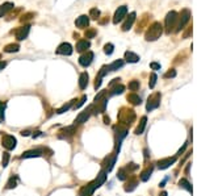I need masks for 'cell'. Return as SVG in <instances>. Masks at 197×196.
I'll return each mask as SVG.
<instances>
[{"label":"cell","mask_w":197,"mask_h":196,"mask_svg":"<svg viewBox=\"0 0 197 196\" xmlns=\"http://www.w3.org/2000/svg\"><path fill=\"white\" fill-rule=\"evenodd\" d=\"M162 33H163V25L160 23H152L148 29L146 30V33H144V38H146V41H156L158 38L162 36Z\"/></svg>","instance_id":"6da1fadb"},{"label":"cell","mask_w":197,"mask_h":196,"mask_svg":"<svg viewBox=\"0 0 197 196\" xmlns=\"http://www.w3.org/2000/svg\"><path fill=\"white\" fill-rule=\"evenodd\" d=\"M8 162H9V153H3V158H2V166L3 167H7L8 166Z\"/></svg>","instance_id":"e575fe53"},{"label":"cell","mask_w":197,"mask_h":196,"mask_svg":"<svg viewBox=\"0 0 197 196\" xmlns=\"http://www.w3.org/2000/svg\"><path fill=\"white\" fill-rule=\"evenodd\" d=\"M150 67L152 68V70H159V68H160V65L156 63V62H152V63H150Z\"/></svg>","instance_id":"f6af8a7d"},{"label":"cell","mask_w":197,"mask_h":196,"mask_svg":"<svg viewBox=\"0 0 197 196\" xmlns=\"http://www.w3.org/2000/svg\"><path fill=\"white\" fill-rule=\"evenodd\" d=\"M104 121H105V124H109L111 120H109V117H104Z\"/></svg>","instance_id":"681fc988"},{"label":"cell","mask_w":197,"mask_h":196,"mask_svg":"<svg viewBox=\"0 0 197 196\" xmlns=\"http://www.w3.org/2000/svg\"><path fill=\"white\" fill-rule=\"evenodd\" d=\"M89 47H91V43L87 40H79L76 43V51H79V53L87 51V49H89Z\"/></svg>","instance_id":"2e32d148"},{"label":"cell","mask_w":197,"mask_h":196,"mask_svg":"<svg viewBox=\"0 0 197 196\" xmlns=\"http://www.w3.org/2000/svg\"><path fill=\"white\" fill-rule=\"evenodd\" d=\"M95 36H96V30L95 29H89V30H87V32H86V37L87 38H92Z\"/></svg>","instance_id":"60d3db41"},{"label":"cell","mask_w":197,"mask_h":196,"mask_svg":"<svg viewBox=\"0 0 197 196\" xmlns=\"http://www.w3.org/2000/svg\"><path fill=\"white\" fill-rule=\"evenodd\" d=\"M17 180H19V178H17V175H13L9 178V180H8L7 183V188L11 190V188H15V187L17 186Z\"/></svg>","instance_id":"f1b7e54d"},{"label":"cell","mask_w":197,"mask_h":196,"mask_svg":"<svg viewBox=\"0 0 197 196\" xmlns=\"http://www.w3.org/2000/svg\"><path fill=\"white\" fill-rule=\"evenodd\" d=\"M92 61H93V53H92V51H86V53L82 54L80 58H79V65L83 67H88L92 63Z\"/></svg>","instance_id":"8992f818"},{"label":"cell","mask_w":197,"mask_h":196,"mask_svg":"<svg viewBox=\"0 0 197 196\" xmlns=\"http://www.w3.org/2000/svg\"><path fill=\"white\" fill-rule=\"evenodd\" d=\"M116 128H118V132H116V143H117V150H120V145L122 140L128 136V128H122L121 124L116 126Z\"/></svg>","instance_id":"52a82bcc"},{"label":"cell","mask_w":197,"mask_h":196,"mask_svg":"<svg viewBox=\"0 0 197 196\" xmlns=\"http://www.w3.org/2000/svg\"><path fill=\"white\" fill-rule=\"evenodd\" d=\"M125 87L122 84H117L116 87H111V95H120L124 92Z\"/></svg>","instance_id":"83f0119b"},{"label":"cell","mask_w":197,"mask_h":196,"mask_svg":"<svg viewBox=\"0 0 197 196\" xmlns=\"http://www.w3.org/2000/svg\"><path fill=\"white\" fill-rule=\"evenodd\" d=\"M108 71H109L108 66H103L101 68H100V71H99V75H97V76L103 78V76H105V75H107V74H108Z\"/></svg>","instance_id":"f35d334b"},{"label":"cell","mask_w":197,"mask_h":196,"mask_svg":"<svg viewBox=\"0 0 197 196\" xmlns=\"http://www.w3.org/2000/svg\"><path fill=\"white\" fill-rule=\"evenodd\" d=\"M91 113H92V111H91V105L87 108V109H84L82 113H79V116L76 117V120H75V123H78V124H83V123H87V120L89 119V116H91Z\"/></svg>","instance_id":"7c38bea8"},{"label":"cell","mask_w":197,"mask_h":196,"mask_svg":"<svg viewBox=\"0 0 197 196\" xmlns=\"http://www.w3.org/2000/svg\"><path fill=\"white\" fill-rule=\"evenodd\" d=\"M118 179H121V180H125L126 179V172H125V170L124 168H121L120 170V172H118Z\"/></svg>","instance_id":"b9f144b4"},{"label":"cell","mask_w":197,"mask_h":196,"mask_svg":"<svg viewBox=\"0 0 197 196\" xmlns=\"http://www.w3.org/2000/svg\"><path fill=\"white\" fill-rule=\"evenodd\" d=\"M39 136H43V134H42L41 132H36V133H33V138H37V137H39Z\"/></svg>","instance_id":"bcb514c9"},{"label":"cell","mask_w":197,"mask_h":196,"mask_svg":"<svg viewBox=\"0 0 197 196\" xmlns=\"http://www.w3.org/2000/svg\"><path fill=\"white\" fill-rule=\"evenodd\" d=\"M88 24H89V19H88V16H86V15L79 16L75 20V25L78 28H86V27H88Z\"/></svg>","instance_id":"9a60e30c"},{"label":"cell","mask_w":197,"mask_h":196,"mask_svg":"<svg viewBox=\"0 0 197 196\" xmlns=\"http://www.w3.org/2000/svg\"><path fill=\"white\" fill-rule=\"evenodd\" d=\"M20 50V45L19 43H9V45H7L4 47V51L5 53H16V51Z\"/></svg>","instance_id":"cb8c5ba5"},{"label":"cell","mask_w":197,"mask_h":196,"mask_svg":"<svg viewBox=\"0 0 197 196\" xmlns=\"http://www.w3.org/2000/svg\"><path fill=\"white\" fill-rule=\"evenodd\" d=\"M177 24V13L175 11H171L166 16V33L170 34L171 32H175Z\"/></svg>","instance_id":"7a4b0ae2"},{"label":"cell","mask_w":197,"mask_h":196,"mask_svg":"<svg viewBox=\"0 0 197 196\" xmlns=\"http://www.w3.org/2000/svg\"><path fill=\"white\" fill-rule=\"evenodd\" d=\"M121 121L122 123H126V124H131L133 121L135 120V113H134V111H131V109H125V112H122V115H121Z\"/></svg>","instance_id":"8fae6325"},{"label":"cell","mask_w":197,"mask_h":196,"mask_svg":"<svg viewBox=\"0 0 197 196\" xmlns=\"http://www.w3.org/2000/svg\"><path fill=\"white\" fill-rule=\"evenodd\" d=\"M191 19V11L189 9H183L180 13L177 15V24H176V28H175V32H180L181 29H184V27H185V24L189 21Z\"/></svg>","instance_id":"3957f363"},{"label":"cell","mask_w":197,"mask_h":196,"mask_svg":"<svg viewBox=\"0 0 197 196\" xmlns=\"http://www.w3.org/2000/svg\"><path fill=\"white\" fill-rule=\"evenodd\" d=\"M4 111H5V104L0 103V123L4 121Z\"/></svg>","instance_id":"74e56055"},{"label":"cell","mask_w":197,"mask_h":196,"mask_svg":"<svg viewBox=\"0 0 197 196\" xmlns=\"http://www.w3.org/2000/svg\"><path fill=\"white\" fill-rule=\"evenodd\" d=\"M175 76H176V71H175L173 68H171L170 71H167L164 74V78H175Z\"/></svg>","instance_id":"ab89813d"},{"label":"cell","mask_w":197,"mask_h":196,"mask_svg":"<svg viewBox=\"0 0 197 196\" xmlns=\"http://www.w3.org/2000/svg\"><path fill=\"white\" fill-rule=\"evenodd\" d=\"M42 155V150L41 149H33V150H28L25 151V153L21 155V158L23 159H26V158H38V157Z\"/></svg>","instance_id":"5bb4252c"},{"label":"cell","mask_w":197,"mask_h":196,"mask_svg":"<svg viewBox=\"0 0 197 196\" xmlns=\"http://www.w3.org/2000/svg\"><path fill=\"white\" fill-rule=\"evenodd\" d=\"M29 30H30L29 25H24V27H21V28H19L17 30H15V36H16V38L19 41H23V40H25V38L28 37Z\"/></svg>","instance_id":"9c48e42d"},{"label":"cell","mask_w":197,"mask_h":196,"mask_svg":"<svg viewBox=\"0 0 197 196\" xmlns=\"http://www.w3.org/2000/svg\"><path fill=\"white\" fill-rule=\"evenodd\" d=\"M16 138L11 136V134H3V137H2V145L5 147L7 150H13L16 147Z\"/></svg>","instance_id":"5b68a950"},{"label":"cell","mask_w":197,"mask_h":196,"mask_svg":"<svg viewBox=\"0 0 197 196\" xmlns=\"http://www.w3.org/2000/svg\"><path fill=\"white\" fill-rule=\"evenodd\" d=\"M126 13H128V7L126 6L118 7V9L116 11V13H115V17H113V23L118 24L122 19H124V17H126Z\"/></svg>","instance_id":"ba28073f"},{"label":"cell","mask_w":197,"mask_h":196,"mask_svg":"<svg viewBox=\"0 0 197 196\" xmlns=\"http://www.w3.org/2000/svg\"><path fill=\"white\" fill-rule=\"evenodd\" d=\"M75 102V100H72V102H68L67 104H64V105L62 107V108H59L58 111H57V113H58V115H62V113H64V112H67L70 108H71V105H72V103Z\"/></svg>","instance_id":"4dcf8cb0"},{"label":"cell","mask_w":197,"mask_h":196,"mask_svg":"<svg viewBox=\"0 0 197 196\" xmlns=\"http://www.w3.org/2000/svg\"><path fill=\"white\" fill-rule=\"evenodd\" d=\"M151 172H152V166H151V167H147V168L141 174V180H142V182H147L148 178L151 176Z\"/></svg>","instance_id":"4316f807"},{"label":"cell","mask_w":197,"mask_h":196,"mask_svg":"<svg viewBox=\"0 0 197 196\" xmlns=\"http://www.w3.org/2000/svg\"><path fill=\"white\" fill-rule=\"evenodd\" d=\"M128 87H129L130 91H137L139 88V82L138 80H131V82H129Z\"/></svg>","instance_id":"d6a6232c"},{"label":"cell","mask_w":197,"mask_h":196,"mask_svg":"<svg viewBox=\"0 0 197 196\" xmlns=\"http://www.w3.org/2000/svg\"><path fill=\"white\" fill-rule=\"evenodd\" d=\"M137 179H130L128 183L125 184V191L126 192H131L133 190H135V187H137Z\"/></svg>","instance_id":"484cf974"},{"label":"cell","mask_w":197,"mask_h":196,"mask_svg":"<svg viewBox=\"0 0 197 196\" xmlns=\"http://www.w3.org/2000/svg\"><path fill=\"white\" fill-rule=\"evenodd\" d=\"M88 79H89V75L87 72L80 74V76H79V87H80V90H84L88 86Z\"/></svg>","instance_id":"ac0fdd59"},{"label":"cell","mask_w":197,"mask_h":196,"mask_svg":"<svg viewBox=\"0 0 197 196\" xmlns=\"http://www.w3.org/2000/svg\"><path fill=\"white\" fill-rule=\"evenodd\" d=\"M100 86H101V78L100 76H96V82H95V88L97 90L100 88Z\"/></svg>","instance_id":"ee69618b"},{"label":"cell","mask_w":197,"mask_h":196,"mask_svg":"<svg viewBox=\"0 0 197 196\" xmlns=\"http://www.w3.org/2000/svg\"><path fill=\"white\" fill-rule=\"evenodd\" d=\"M192 34V25H189V27H188V29L185 30V32H184V34H183V37L184 38H188Z\"/></svg>","instance_id":"7bdbcfd3"},{"label":"cell","mask_w":197,"mask_h":196,"mask_svg":"<svg viewBox=\"0 0 197 196\" xmlns=\"http://www.w3.org/2000/svg\"><path fill=\"white\" fill-rule=\"evenodd\" d=\"M146 123H147V117L143 116L141 119V123H139V125L137 126V129H135V134H142L143 133L144 126H146Z\"/></svg>","instance_id":"603a6c76"},{"label":"cell","mask_w":197,"mask_h":196,"mask_svg":"<svg viewBox=\"0 0 197 196\" xmlns=\"http://www.w3.org/2000/svg\"><path fill=\"white\" fill-rule=\"evenodd\" d=\"M156 79H158L156 74L152 72L151 75H150V82H148V86H150V88H154V87H155V84H156Z\"/></svg>","instance_id":"d590c367"},{"label":"cell","mask_w":197,"mask_h":196,"mask_svg":"<svg viewBox=\"0 0 197 196\" xmlns=\"http://www.w3.org/2000/svg\"><path fill=\"white\" fill-rule=\"evenodd\" d=\"M175 161H176V157H173V158H167V159H162L158 162V166H159L160 170H164V168L170 167L171 165H173Z\"/></svg>","instance_id":"e0dca14e"},{"label":"cell","mask_w":197,"mask_h":196,"mask_svg":"<svg viewBox=\"0 0 197 196\" xmlns=\"http://www.w3.org/2000/svg\"><path fill=\"white\" fill-rule=\"evenodd\" d=\"M125 65V62H124V59H117V61H115L113 63H111L108 66V68H109V71H116V70H118V68H121L122 66Z\"/></svg>","instance_id":"7402d4cb"},{"label":"cell","mask_w":197,"mask_h":196,"mask_svg":"<svg viewBox=\"0 0 197 196\" xmlns=\"http://www.w3.org/2000/svg\"><path fill=\"white\" fill-rule=\"evenodd\" d=\"M5 66H7V63H5V62H2V61H0V70H3V68L5 67Z\"/></svg>","instance_id":"c3c4849f"},{"label":"cell","mask_w":197,"mask_h":196,"mask_svg":"<svg viewBox=\"0 0 197 196\" xmlns=\"http://www.w3.org/2000/svg\"><path fill=\"white\" fill-rule=\"evenodd\" d=\"M125 59H126V62L135 63V62H138L139 61V57L135 53H133V51H126L125 53Z\"/></svg>","instance_id":"44dd1931"},{"label":"cell","mask_w":197,"mask_h":196,"mask_svg":"<svg viewBox=\"0 0 197 196\" xmlns=\"http://www.w3.org/2000/svg\"><path fill=\"white\" fill-rule=\"evenodd\" d=\"M135 12H131V13L128 16V19L125 20V23L122 24V30L124 32H128V30L133 27V24H134V21H135Z\"/></svg>","instance_id":"4fadbf2b"},{"label":"cell","mask_w":197,"mask_h":196,"mask_svg":"<svg viewBox=\"0 0 197 196\" xmlns=\"http://www.w3.org/2000/svg\"><path fill=\"white\" fill-rule=\"evenodd\" d=\"M179 186H180L181 188H184V190H187L188 192H191V194H192V186H191V183L188 182L187 179H181L180 182H179Z\"/></svg>","instance_id":"f546056e"},{"label":"cell","mask_w":197,"mask_h":196,"mask_svg":"<svg viewBox=\"0 0 197 196\" xmlns=\"http://www.w3.org/2000/svg\"><path fill=\"white\" fill-rule=\"evenodd\" d=\"M105 180H107V171H101L93 182H95V184L97 186V188H99V187H101V186L104 184Z\"/></svg>","instance_id":"d6986e66"},{"label":"cell","mask_w":197,"mask_h":196,"mask_svg":"<svg viewBox=\"0 0 197 196\" xmlns=\"http://www.w3.org/2000/svg\"><path fill=\"white\" fill-rule=\"evenodd\" d=\"M13 8V3H4L0 6V17L5 16L8 12H9L11 9Z\"/></svg>","instance_id":"ffe728a7"},{"label":"cell","mask_w":197,"mask_h":196,"mask_svg":"<svg viewBox=\"0 0 197 196\" xmlns=\"http://www.w3.org/2000/svg\"><path fill=\"white\" fill-rule=\"evenodd\" d=\"M160 98H162V95L159 92H156V94H152L150 98H148V102H147V105H146V109L150 112L152 109H156L160 105Z\"/></svg>","instance_id":"277c9868"},{"label":"cell","mask_w":197,"mask_h":196,"mask_svg":"<svg viewBox=\"0 0 197 196\" xmlns=\"http://www.w3.org/2000/svg\"><path fill=\"white\" fill-rule=\"evenodd\" d=\"M159 196H167V192H162Z\"/></svg>","instance_id":"f907efd6"},{"label":"cell","mask_w":197,"mask_h":196,"mask_svg":"<svg viewBox=\"0 0 197 196\" xmlns=\"http://www.w3.org/2000/svg\"><path fill=\"white\" fill-rule=\"evenodd\" d=\"M57 54H60V55H71L72 54V46L70 45L68 42H63L60 43L57 49Z\"/></svg>","instance_id":"30bf717a"},{"label":"cell","mask_w":197,"mask_h":196,"mask_svg":"<svg viewBox=\"0 0 197 196\" xmlns=\"http://www.w3.org/2000/svg\"><path fill=\"white\" fill-rule=\"evenodd\" d=\"M104 51H105V54L111 55L113 51H115V46H113V43H107V45L104 46Z\"/></svg>","instance_id":"836d02e7"},{"label":"cell","mask_w":197,"mask_h":196,"mask_svg":"<svg viewBox=\"0 0 197 196\" xmlns=\"http://www.w3.org/2000/svg\"><path fill=\"white\" fill-rule=\"evenodd\" d=\"M88 17H92L93 20H97L100 17V11L97 9V8H92V9L89 11V16Z\"/></svg>","instance_id":"1f68e13d"},{"label":"cell","mask_w":197,"mask_h":196,"mask_svg":"<svg viewBox=\"0 0 197 196\" xmlns=\"http://www.w3.org/2000/svg\"><path fill=\"white\" fill-rule=\"evenodd\" d=\"M29 134H30L29 130H23V132H21V136H29Z\"/></svg>","instance_id":"7dc6e473"},{"label":"cell","mask_w":197,"mask_h":196,"mask_svg":"<svg viewBox=\"0 0 197 196\" xmlns=\"http://www.w3.org/2000/svg\"><path fill=\"white\" fill-rule=\"evenodd\" d=\"M86 100H87V96H86V95H83V96L80 98V100H79V103H76L75 105H74V109H78V108H80L83 104L86 103Z\"/></svg>","instance_id":"8d00e7d4"},{"label":"cell","mask_w":197,"mask_h":196,"mask_svg":"<svg viewBox=\"0 0 197 196\" xmlns=\"http://www.w3.org/2000/svg\"><path fill=\"white\" fill-rule=\"evenodd\" d=\"M128 100H129L131 104H134V105H139V104L142 103L141 98H139L138 95H135V94H130V95H128Z\"/></svg>","instance_id":"d4e9b609"}]
</instances>
